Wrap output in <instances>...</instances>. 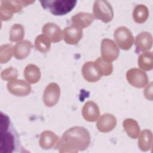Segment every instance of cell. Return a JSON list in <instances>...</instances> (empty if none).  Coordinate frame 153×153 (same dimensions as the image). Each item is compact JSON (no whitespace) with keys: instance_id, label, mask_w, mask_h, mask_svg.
Returning a JSON list of instances; mask_svg holds the SVG:
<instances>
[{"instance_id":"obj_1","label":"cell","mask_w":153,"mask_h":153,"mask_svg":"<svg viewBox=\"0 0 153 153\" xmlns=\"http://www.w3.org/2000/svg\"><path fill=\"white\" fill-rule=\"evenodd\" d=\"M91 137L88 131L82 127L75 126L65 131L56 145L60 152L75 153L84 151L89 146Z\"/></svg>"},{"instance_id":"obj_2","label":"cell","mask_w":153,"mask_h":153,"mask_svg":"<svg viewBox=\"0 0 153 153\" xmlns=\"http://www.w3.org/2000/svg\"><path fill=\"white\" fill-rule=\"evenodd\" d=\"M41 6L55 16L65 15L75 7V0H48L41 1Z\"/></svg>"},{"instance_id":"obj_3","label":"cell","mask_w":153,"mask_h":153,"mask_svg":"<svg viewBox=\"0 0 153 153\" xmlns=\"http://www.w3.org/2000/svg\"><path fill=\"white\" fill-rule=\"evenodd\" d=\"M93 15L94 18L107 23L114 17V10L111 4L104 0L95 1L93 7Z\"/></svg>"},{"instance_id":"obj_4","label":"cell","mask_w":153,"mask_h":153,"mask_svg":"<svg viewBox=\"0 0 153 153\" xmlns=\"http://www.w3.org/2000/svg\"><path fill=\"white\" fill-rule=\"evenodd\" d=\"M114 36L118 47L124 50L130 49L134 43L132 33L126 26H120L116 29Z\"/></svg>"},{"instance_id":"obj_5","label":"cell","mask_w":153,"mask_h":153,"mask_svg":"<svg viewBox=\"0 0 153 153\" xmlns=\"http://www.w3.org/2000/svg\"><path fill=\"white\" fill-rule=\"evenodd\" d=\"M5 123L2 126L5 127V132H1L0 142V152L1 153H11L13 152L16 148L15 139L14 136L10 132L7 131L9 126V118L5 115Z\"/></svg>"},{"instance_id":"obj_6","label":"cell","mask_w":153,"mask_h":153,"mask_svg":"<svg viewBox=\"0 0 153 153\" xmlns=\"http://www.w3.org/2000/svg\"><path fill=\"white\" fill-rule=\"evenodd\" d=\"M126 78L130 85L138 88L146 87L149 81L146 72L138 68H131L128 70L126 73Z\"/></svg>"},{"instance_id":"obj_7","label":"cell","mask_w":153,"mask_h":153,"mask_svg":"<svg viewBox=\"0 0 153 153\" xmlns=\"http://www.w3.org/2000/svg\"><path fill=\"white\" fill-rule=\"evenodd\" d=\"M102 57L108 62L116 60L120 54V50L116 43L109 38H104L101 42Z\"/></svg>"},{"instance_id":"obj_8","label":"cell","mask_w":153,"mask_h":153,"mask_svg":"<svg viewBox=\"0 0 153 153\" xmlns=\"http://www.w3.org/2000/svg\"><path fill=\"white\" fill-rule=\"evenodd\" d=\"M60 96V88L59 85L55 82L50 83L45 88L43 94V101L47 107H52L56 105Z\"/></svg>"},{"instance_id":"obj_9","label":"cell","mask_w":153,"mask_h":153,"mask_svg":"<svg viewBox=\"0 0 153 153\" xmlns=\"http://www.w3.org/2000/svg\"><path fill=\"white\" fill-rule=\"evenodd\" d=\"M8 91L16 96H26L31 91L29 83L23 79H14L7 83Z\"/></svg>"},{"instance_id":"obj_10","label":"cell","mask_w":153,"mask_h":153,"mask_svg":"<svg viewBox=\"0 0 153 153\" xmlns=\"http://www.w3.org/2000/svg\"><path fill=\"white\" fill-rule=\"evenodd\" d=\"M63 33L64 41L66 44L70 45L77 44L82 37V29L74 24L66 27Z\"/></svg>"},{"instance_id":"obj_11","label":"cell","mask_w":153,"mask_h":153,"mask_svg":"<svg viewBox=\"0 0 153 153\" xmlns=\"http://www.w3.org/2000/svg\"><path fill=\"white\" fill-rule=\"evenodd\" d=\"M117 125V119L111 114L106 113L97 119L96 127L98 130L102 133L112 131Z\"/></svg>"},{"instance_id":"obj_12","label":"cell","mask_w":153,"mask_h":153,"mask_svg":"<svg viewBox=\"0 0 153 153\" xmlns=\"http://www.w3.org/2000/svg\"><path fill=\"white\" fill-rule=\"evenodd\" d=\"M42 34L47 36L51 42H58L62 40L63 33L60 27L54 23H45L42 29Z\"/></svg>"},{"instance_id":"obj_13","label":"cell","mask_w":153,"mask_h":153,"mask_svg":"<svg viewBox=\"0 0 153 153\" xmlns=\"http://www.w3.org/2000/svg\"><path fill=\"white\" fill-rule=\"evenodd\" d=\"M82 115L88 122L96 121L100 115V110L97 103L91 100L85 102L82 109Z\"/></svg>"},{"instance_id":"obj_14","label":"cell","mask_w":153,"mask_h":153,"mask_svg":"<svg viewBox=\"0 0 153 153\" xmlns=\"http://www.w3.org/2000/svg\"><path fill=\"white\" fill-rule=\"evenodd\" d=\"M135 45L138 51H148L151 49L152 45V35L148 32L139 33L136 37Z\"/></svg>"},{"instance_id":"obj_15","label":"cell","mask_w":153,"mask_h":153,"mask_svg":"<svg viewBox=\"0 0 153 153\" xmlns=\"http://www.w3.org/2000/svg\"><path fill=\"white\" fill-rule=\"evenodd\" d=\"M82 74L84 78L90 82H97L102 77L97 72L94 62L92 61L87 62L83 65Z\"/></svg>"},{"instance_id":"obj_16","label":"cell","mask_w":153,"mask_h":153,"mask_svg":"<svg viewBox=\"0 0 153 153\" xmlns=\"http://www.w3.org/2000/svg\"><path fill=\"white\" fill-rule=\"evenodd\" d=\"M59 137L52 131L45 130L41 133L39 143L40 146L44 149H49L56 145Z\"/></svg>"},{"instance_id":"obj_17","label":"cell","mask_w":153,"mask_h":153,"mask_svg":"<svg viewBox=\"0 0 153 153\" xmlns=\"http://www.w3.org/2000/svg\"><path fill=\"white\" fill-rule=\"evenodd\" d=\"M32 47V42L28 40H24L17 42L13 47V55L19 60L27 57Z\"/></svg>"},{"instance_id":"obj_18","label":"cell","mask_w":153,"mask_h":153,"mask_svg":"<svg viewBox=\"0 0 153 153\" xmlns=\"http://www.w3.org/2000/svg\"><path fill=\"white\" fill-rule=\"evenodd\" d=\"M92 14L85 12H80L72 17L71 20L74 25L80 28H85L89 26L94 20Z\"/></svg>"},{"instance_id":"obj_19","label":"cell","mask_w":153,"mask_h":153,"mask_svg":"<svg viewBox=\"0 0 153 153\" xmlns=\"http://www.w3.org/2000/svg\"><path fill=\"white\" fill-rule=\"evenodd\" d=\"M23 75L27 82L30 84H35L39 81L41 74L37 66L34 64H29L26 66Z\"/></svg>"},{"instance_id":"obj_20","label":"cell","mask_w":153,"mask_h":153,"mask_svg":"<svg viewBox=\"0 0 153 153\" xmlns=\"http://www.w3.org/2000/svg\"><path fill=\"white\" fill-rule=\"evenodd\" d=\"M33 2L34 1H1V6L13 14L20 12L23 7H26Z\"/></svg>"},{"instance_id":"obj_21","label":"cell","mask_w":153,"mask_h":153,"mask_svg":"<svg viewBox=\"0 0 153 153\" xmlns=\"http://www.w3.org/2000/svg\"><path fill=\"white\" fill-rule=\"evenodd\" d=\"M138 146L142 151H147L152 148V133L150 130L145 129L139 135Z\"/></svg>"},{"instance_id":"obj_22","label":"cell","mask_w":153,"mask_h":153,"mask_svg":"<svg viewBox=\"0 0 153 153\" xmlns=\"http://www.w3.org/2000/svg\"><path fill=\"white\" fill-rule=\"evenodd\" d=\"M123 128L127 134L131 139H136L140 134V127L134 119L126 118L123 122Z\"/></svg>"},{"instance_id":"obj_23","label":"cell","mask_w":153,"mask_h":153,"mask_svg":"<svg viewBox=\"0 0 153 153\" xmlns=\"http://www.w3.org/2000/svg\"><path fill=\"white\" fill-rule=\"evenodd\" d=\"M94 63L97 72L101 76H108L112 73L113 66L112 62H108L102 57H98Z\"/></svg>"},{"instance_id":"obj_24","label":"cell","mask_w":153,"mask_h":153,"mask_svg":"<svg viewBox=\"0 0 153 153\" xmlns=\"http://www.w3.org/2000/svg\"><path fill=\"white\" fill-rule=\"evenodd\" d=\"M133 19L139 24L145 23L149 16V11L146 6L143 4L137 5L133 11Z\"/></svg>"},{"instance_id":"obj_25","label":"cell","mask_w":153,"mask_h":153,"mask_svg":"<svg viewBox=\"0 0 153 153\" xmlns=\"http://www.w3.org/2000/svg\"><path fill=\"white\" fill-rule=\"evenodd\" d=\"M139 67L143 71H151L153 68V56L151 51L143 52L137 59Z\"/></svg>"},{"instance_id":"obj_26","label":"cell","mask_w":153,"mask_h":153,"mask_svg":"<svg viewBox=\"0 0 153 153\" xmlns=\"http://www.w3.org/2000/svg\"><path fill=\"white\" fill-rule=\"evenodd\" d=\"M35 47L38 51L45 53L48 52L51 48V41L45 35H39L35 38Z\"/></svg>"},{"instance_id":"obj_27","label":"cell","mask_w":153,"mask_h":153,"mask_svg":"<svg viewBox=\"0 0 153 153\" xmlns=\"http://www.w3.org/2000/svg\"><path fill=\"white\" fill-rule=\"evenodd\" d=\"M25 36L24 27L19 23L13 25L10 30L9 39L11 42H20Z\"/></svg>"},{"instance_id":"obj_28","label":"cell","mask_w":153,"mask_h":153,"mask_svg":"<svg viewBox=\"0 0 153 153\" xmlns=\"http://www.w3.org/2000/svg\"><path fill=\"white\" fill-rule=\"evenodd\" d=\"M13 54V46L10 44H3L0 47V62L5 63L8 62L12 57Z\"/></svg>"},{"instance_id":"obj_29","label":"cell","mask_w":153,"mask_h":153,"mask_svg":"<svg viewBox=\"0 0 153 153\" xmlns=\"http://www.w3.org/2000/svg\"><path fill=\"white\" fill-rule=\"evenodd\" d=\"M1 76L3 80L11 81L17 79L18 76V71L16 68L10 67L5 69L1 72Z\"/></svg>"},{"instance_id":"obj_30","label":"cell","mask_w":153,"mask_h":153,"mask_svg":"<svg viewBox=\"0 0 153 153\" xmlns=\"http://www.w3.org/2000/svg\"><path fill=\"white\" fill-rule=\"evenodd\" d=\"M13 14L12 13L5 8L0 6V18L2 22L9 20L13 17Z\"/></svg>"},{"instance_id":"obj_31","label":"cell","mask_w":153,"mask_h":153,"mask_svg":"<svg viewBox=\"0 0 153 153\" xmlns=\"http://www.w3.org/2000/svg\"><path fill=\"white\" fill-rule=\"evenodd\" d=\"M143 94L145 97L148 99L152 100V83L151 82L145 89Z\"/></svg>"}]
</instances>
